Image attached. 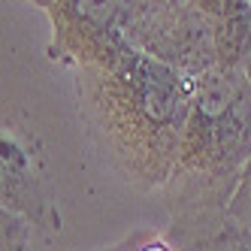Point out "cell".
<instances>
[{
  "label": "cell",
  "instance_id": "1",
  "mask_svg": "<svg viewBox=\"0 0 251 251\" xmlns=\"http://www.w3.org/2000/svg\"><path fill=\"white\" fill-rule=\"evenodd\" d=\"M79 115L100 157L136 191H164L182 142L191 82L124 40L76 70Z\"/></svg>",
  "mask_w": 251,
  "mask_h": 251
},
{
  "label": "cell",
  "instance_id": "2",
  "mask_svg": "<svg viewBox=\"0 0 251 251\" xmlns=\"http://www.w3.org/2000/svg\"><path fill=\"white\" fill-rule=\"evenodd\" d=\"M251 164V88L242 70H209L191 82V103L164 203L173 212L227 209Z\"/></svg>",
  "mask_w": 251,
  "mask_h": 251
},
{
  "label": "cell",
  "instance_id": "3",
  "mask_svg": "<svg viewBox=\"0 0 251 251\" xmlns=\"http://www.w3.org/2000/svg\"><path fill=\"white\" fill-rule=\"evenodd\" d=\"M121 37L188 82L215 70V43L197 0H136L118 3Z\"/></svg>",
  "mask_w": 251,
  "mask_h": 251
},
{
  "label": "cell",
  "instance_id": "4",
  "mask_svg": "<svg viewBox=\"0 0 251 251\" xmlns=\"http://www.w3.org/2000/svg\"><path fill=\"white\" fill-rule=\"evenodd\" d=\"M0 209L25 221L37 236H55L64 224L43 142L12 118H0Z\"/></svg>",
  "mask_w": 251,
  "mask_h": 251
},
{
  "label": "cell",
  "instance_id": "5",
  "mask_svg": "<svg viewBox=\"0 0 251 251\" xmlns=\"http://www.w3.org/2000/svg\"><path fill=\"white\" fill-rule=\"evenodd\" d=\"M164 236L176 251H251V230L227 209L173 212Z\"/></svg>",
  "mask_w": 251,
  "mask_h": 251
},
{
  "label": "cell",
  "instance_id": "6",
  "mask_svg": "<svg viewBox=\"0 0 251 251\" xmlns=\"http://www.w3.org/2000/svg\"><path fill=\"white\" fill-rule=\"evenodd\" d=\"M212 27L215 67L245 70L251 58V3L248 0H197Z\"/></svg>",
  "mask_w": 251,
  "mask_h": 251
},
{
  "label": "cell",
  "instance_id": "7",
  "mask_svg": "<svg viewBox=\"0 0 251 251\" xmlns=\"http://www.w3.org/2000/svg\"><path fill=\"white\" fill-rule=\"evenodd\" d=\"M33 233L25 221H19L15 215L0 209V251H30Z\"/></svg>",
  "mask_w": 251,
  "mask_h": 251
},
{
  "label": "cell",
  "instance_id": "8",
  "mask_svg": "<svg viewBox=\"0 0 251 251\" xmlns=\"http://www.w3.org/2000/svg\"><path fill=\"white\" fill-rule=\"evenodd\" d=\"M227 212H230V215H233V218H236L242 227H248V230H251V164L245 167V173H242V178H239L236 191H233Z\"/></svg>",
  "mask_w": 251,
  "mask_h": 251
},
{
  "label": "cell",
  "instance_id": "9",
  "mask_svg": "<svg viewBox=\"0 0 251 251\" xmlns=\"http://www.w3.org/2000/svg\"><path fill=\"white\" fill-rule=\"evenodd\" d=\"M136 251H176V248H173V245H170V239L164 236V230H154V227H139Z\"/></svg>",
  "mask_w": 251,
  "mask_h": 251
},
{
  "label": "cell",
  "instance_id": "10",
  "mask_svg": "<svg viewBox=\"0 0 251 251\" xmlns=\"http://www.w3.org/2000/svg\"><path fill=\"white\" fill-rule=\"evenodd\" d=\"M242 73H245V79H248V88H251V58H248V64H245V70H242Z\"/></svg>",
  "mask_w": 251,
  "mask_h": 251
}]
</instances>
